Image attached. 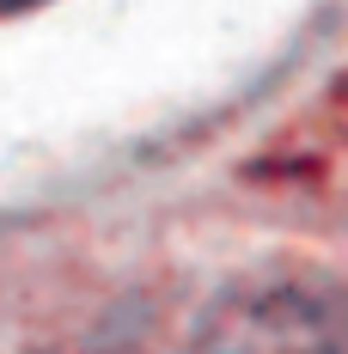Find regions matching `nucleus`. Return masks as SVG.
<instances>
[{
	"label": "nucleus",
	"mask_w": 348,
	"mask_h": 354,
	"mask_svg": "<svg viewBox=\"0 0 348 354\" xmlns=\"http://www.w3.org/2000/svg\"><path fill=\"white\" fill-rule=\"evenodd\" d=\"M190 354H342V306L306 281L257 287L208 312Z\"/></svg>",
	"instance_id": "1"
}]
</instances>
